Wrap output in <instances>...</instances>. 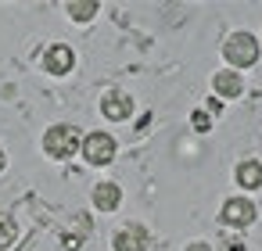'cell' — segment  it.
Wrapping results in <instances>:
<instances>
[{"label":"cell","mask_w":262,"mask_h":251,"mask_svg":"<svg viewBox=\"0 0 262 251\" xmlns=\"http://www.w3.org/2000/svg\"><path fill=\"white\" fill-rule=\"evenodd\" d=\"M101 111H104V119H112V122H122V119H129V111H133V101H129L126 94L112 90V94H104V101H101Z\"/></svg>","instance_id":"cell-7"},{"label":"cell","mask_w":262,"mask_h":251,"mask_svg":"<svg viewBox=\"0 0 262 251\" xmlns=\"http://www.w3.org/2000/svg\"><path fill=\"white\" fill-rule=\"evenodd\" d=\"M233 176L244 190H255V187H262V162H241Z\"/></svg>","instance_id":"cell-10"},{"label":"cell","mask_w":262,"mask_h":251,"mask_svg":"<svg viewBox=\"0 0 262 251\" xmlns=\"http://www.w3.org/2000/svg\"><path fill=\"white\" fill-rule=\"evenodd\" d=\"M4 165H8V158H4V151H0V172H4Z\"/></svg>","instance_id":"cell-15"},{"label":"cell","mask_w":262,"mask_h":251,"mask_svg":"<svg viewBox=\"0 0 262 251\" xmlns=\"http://www.w3.org/2000/svg\"><path fill=\"white\" fill-rule=\"evenodd\" d=\"M223 54H226V61L233 65V72H237V69H248V65L258 61V40H255L251 33H233V36L226 40Z\"/></svg>","instance_id":"cell-2"},{"label":"cell","mask_w":262,"mask_h":251,"mask_svg":"<svg viewBox=\"0 0 262 251\" xmlns=\"http://www.w3.org/2000/svg\"><path fill=\"white\" fill-rule=\"evenodd\" d=\"M18 237V226L11 215H0V247H11V240Z\"/></svg>","instance_id":"cell-12"},{"label":"cell","mask_w":262,"mask_h":251,"mask_svg":"<svg viewBox=\"0 0 262 251\" xmlns=\"http://www.w3.org/2000/svg\"><path fill=\"white\" fill-rule=\"evenodd\" d=\"M72 65H76L72 47H65V43L47 47V54H43V69H47L51 76H69V72H72Z\"/></svg>","instance_id":"cell-6"},{"label":"cell","mask_w":262,"mask_h":251,"mask_svg":"<svg viewBox=\"0 0 262 251\" xmlns=\"http://www.w3.org/2000/svg\"><path fill=\"white\" fill-rule=\"evenodd\" d=\"M151 247V233L140 222H129L126 230L115 233V251H147Z\"/></svg>","instance_id":"cell-5"},{"label":"cell","mask_w":262,"mask_h":251,"mask_svg":"<svg viewBox=\"0 0 262 251\" xmlns=\"http://www.w3.org/2000/svg\"><path fill=\"white\" fill-rule=\"evenodd\" d=\"M223 222L233 226V230L251 226V222H255V204H251L248 197H230V201L223 204Z\"/></svg>","instance_id":"cell-4"},{"label":"cell","mask_w":262,"mask_h":251,"mask_svg":"<svg viewBox=\"0 0 262 251\" xmlns=\"http://www.w3.org/2000/svg\"><path fill=\"white\" fill-rule=\"evenodd\" d=\"M65 11H69L72 22H90L97 15V4L94 0H72V4H65Z\"/></svg>","instance_id":"cell-11"},{"label":"cell","mask_w":262,"mask_h":251,"mask_svg":"<svg viewBox=\"0 0 262 251\" xmlns=\"http://www.w3.org/2000/svg\"><path fill=\"white\" fill-rule=\"evenodd\" d=\"M79 147H83V136H79L76 126H51V129L43 133V151H47L51 158H58V162L72 158Z\"/></svg>","instance_id":"cell-1"},{"label":"cell","mask_w":262,"mask_h":251,"mask_svg":"<svg viewBox=\"0 0 262 251\" xmlns=\"http://www.w3.org/2000/svg\"><path fill=\"white\" fill-rule=\"evenodd\" d=\"M212 86H215V94H219V97H241L244 79H241V72L223 69V72H215V76H212Z\"/></svg>","instance_id":"cell-8"},{"label":"cell","mask_w":262,"mask_h":251,"mask_svg":"<svg viewBox=\"0 0 262 251\" xmlns=\"http://www.w3.org/2000/svg\"><path fill=\"white\" fill-rule=\"evenodd\" d=\"M83 158H86L90 165H108V162L115 158V140H112L108 133H90V136H83Z\"/></svg>","instance_id":"cell-3"},{"label":"cell","mask_w":262,"mask_h":251,"mask_svg":"<svg viewBox=\"0 0 262 251\" xmlns=\"http://www.w3.org/2000/svg\"><path fill=\"white\" fill-rule=\"evenodd\" d=\"M194 129H208V111H194Z\"/></svg>","instance_id":"cell-13"},{"label":"cell","mask_w":262,"mask_h":251,"mask_svg":"<svg viewBox=\"0 0 262 251\" xmlns=\"http://www.w3.org/2000/svg\"><path fill=\"white\" fill-rule=\"evenodd\" d=\"M119 201H122V190H119L115 183H101V187L94 190V204H97V212H115Z\"/></svg>","instance_id":"cell-9"},{"label":"cell","mask_w":262,"mask_h":251,"mask_svg":"<svg viewBox=\"0 0 262 251\" xmlns=\"http://www.w3.org/2000/svg\"><path fill=\"white\" fill-rule=\"evenodd\" d=\"M187 251H212V244H205V240H194V244H187Z\"/></svg>","instance_id":"cell-14"}]
</instances>
